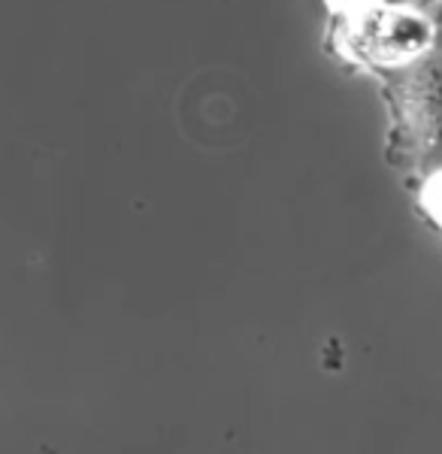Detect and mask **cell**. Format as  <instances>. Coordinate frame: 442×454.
I'll return each instance as SVG.
<instances>
[{
	"mask_svg": "<svg viewBox=\"0 0 442 454\" xmlns=\"http://www.w3.org/2000/svg\"><path fill=\"white\" fill-rule=\"evenodd\" d=\"M422 203H424L427 215H430L433 222L442 227V170L427 176L424 192H422Z\"/></svg>",
	"mask_w": 442,
	"mask_h": 454,
	"instance_id": "3957f363",
	"label": "cell"
},
{
	"mask_svg": "<svg viewBox=\"0 0 442 454\" xmlns=\"http://www.w3.org/2000/svg\"><path fill=\"white\" fill-rule=\"evenodd\" d=\"M400 70L397 115L409 158L430 173L442 170V55L430 49ZM427 173V176H430Z\"/></svg>",
	"mask_w": 442,
	"mask_h": 454,
	"instance_id": "6da1fadb",
	"label": "cell"
},
{
	"mask_svg": "<svg viewBox=\"0 0 442 454\" xmlns=\"http://www.w3.org/2000/svg\"><path fill=\"white\" fill-rule=\"evenodd\" d=\"M367 4H375V6H403V10H430V6L439 4V0H367Z\"/></svg>",
	"mask_w": 442,
	"mask_h": 454,
	"instance_id": "277c9868",
	"label": "cell"
},
{
	"mask_svg": "<svg viewBox=\"0 0 442 454\" xmlns=\"http://www.w3.org/2000/svg\"><path fill=\"white\" fill-rule=\"evenodd\" d=\"M437 6H439V21H442V0H439V4H437Z\"/></svg>",
	"mask_w": 442,
	"mask_h": 454,
	"instance_id": "5b68a950",
	"label": "cell"
},
{
	"mask_svg": "<svg viewBox=\"0 0 442 454\" xmlns=\"http://www.w3.org/2000/svg\"><path fill=\"white\" fill-rule=\"evenodd\" d=\"M351 21V40L367 61L385 67H406L424 58L437 43V21L427 19L424 10H403V6H375L367 4Z\"/></svg>",
	"mask_w": 442,
	"mask_h": 454,
	"instance_id": "7a4b0ae2",
	"label": "cell"
}]
</instances>
